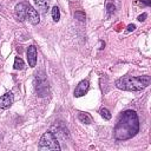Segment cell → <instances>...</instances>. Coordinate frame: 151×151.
<instances>
[{
    "mask_svg": "<svg viewBox=\"0 0 151 151\" xmlns=\"http://www.w3.org/2000/svg\"><path fill=\"white\" fill-rule=\"evenodd\" d=\"M78 118H79V120H80L81 123H84V124H91V123H92V117H91L88 113H86V112H80V113L78 114Z\"/></svg>",
    "mask_w": 151,
    "mask_h": 151,
    "instance_id": "obj_10",
    "label": "cell"
},
{
    "mask_svg": "<svg viewBox=\"0 0 151 151\" xmlns=\"http://www.w3.org/2000/svg\"><path fill=\"white\" fill-rule=\"evenodd\" d=\"M139 132V118L136 111H124L118 123L113 129V136L116 140H129Z\"/></svg>",
    "mask_w": 151,
    "mask_h": 151,
    "instance_id": "obj_1",
    "label": "cell"
},
{
    "mask_svg": "<svg viewBox=\"0 0 151 151\" xmlns=\"http://www.w3.org/2000/svg\"><path fill=\"white\" fill-rule=\"evenodd\" d=\"M150 76H124L114 81L116 87L124 91H140L150 85Z\"/></svg>",
    "mask_w": 151,
    "mask_h": 151,
    "instance_id": "obj_2",
    "label": "cell"
},
{
    "mask_svg": "<svg viewBox=\"0 0 151 151\" xmlns=\"http://www.w3.org/2000/svg\"><path fill=\"white\" fill-rule=\"evenodd\" d=\"M39 149L40 150H54V151H59L61 147L59 145L58 139L55 138V136L53 134V132L47 131L45 132L39 140Z\"/></svg>",
    "mask_w": 151,
    "mask_h": 151,
    "instance_id": "obj_4",
    "label": "cell"
},
{
    "mask_svg": "<svg viewBox=\"0 0 151 151\" xmlns=\"http://www.w3.org/2000/svg\"><path fill=\"white\" fill-rule=\"evenodd\" d=\"M13 66H14L15 70H22V68H25V63H24V60L20 57H15Z\"/></svg>",
    "mask_w": 151,
    "mask_h": 151,
    "instance_id": "obj_11",
    "label": "cell"
},
{
    "mask_svg": "<svg viewBox=\"0 0 151 151\" xmlns=\"http://www.w3.org/2000/svg\"><path fill=\"white\" fill-rule=\"evenodd\" d=\"M106 8H107V13H109V14H112V13L114 12V9H116L114 5H112V4H110V2L106 5Z\"/></svg>",
    "mask_w": 151,
    "mask_h": 151,
    "instance_id": "obj_15",
    "label": "cell"
},
{
    "mask_svg": "<svg viewBox=\"0 0 151 151\" xmlns=\"http://www.w3.org/2000/svg\"><path fill=\"white\" fill-rule=\"evenodd\" d=\"M34 86L39 97H45L48 93V83L44 73H37L34 78Z\"/></svg>",
    "mask_w": 151,
    "mask_h": 151,
    "instance_id": "obj_5",
    "label": "cell"
},
{
    "mask_svg": "<svg viewBox=\"0 0 151 151\" xmlns=\"http://www.w3.org/2000/svg\"><path fill=\"white\" fill-rule=\"evenodd\" d=\"M34 5L41 13H46L48 9V0H34Z\"/></svg>",
    "mask_w": 151,
    "mask_h": 151,
    "instance_id": "obj_9",
    "label": "cell"
},
{
    "mask_svg": "<svg viewBox=\"0 0 151 151\" xmlns=\"http://www.w3.org/2000/svg\"><path fill=\"white\" fill-rule=\"evenodd\" d=\"M99 113H100V116H101L104 119H106V120H110V119H111V113H110V111H109L107 109L101 107L100 111H99Z\"/></svg>",
    "mask_w": 151,
    "mask_h": 151,
    "instance_id": "obj_13",
    "label": "cell"
},
{
    "mask_svg": "<svg viewBox=\"0 0 151 151\" xmlns=\"http://www.w3.org/2000/svg\"><path fill=\"white\" fill-rule=\"evenodd\" d=\"M146 17H147V14H146V13H143V14H140V15L138 17V20H139V21H144Z\"/></svg>",
    "mask_w": 151,
    "mask_h": 151,
    "instance_id": "obj_16",
    "label": "cell"
},
{
    "mask_svg": "<svg viewBox=\"0 0 151 151\" xmlns=\"http://www.w3.org/2000/svg\"><path fill=\"white\" fill-rule=\"evenodd\" d=\"M142 4H144L146 6H151V0H142Z\"/></svg>",
    "mask_w": 151,
    "mask_h": 151,
    "instance_id": "obj_18",
    "label": "cell"
},
{
    "mask_svg": "<svg viewBox=\"0 0 151 151\" xmlns=\"http://www.w3.org/2000/svg\"><path fill=\"white\" fill-rule=\"evenodd\" d=\"M134 29H136V25L131 24V25H129V26H127V31H129V32H131V31H134Z\"/></svg>",
    "mask_w": 151,
    "mask_h": 151,
    "instance_id": "obj_17",
    "label": "cell"
},
{
    "mask_svg": "<svg viewBox=\"0 0 151 151\" xmlns=\"http://www.w3.org/2000/svg\"><path fill=\"white\" fill-rule=\"evenodd\" d=\"M51 13H52L53 20H54V21H59V19H60V11H59V8H58L57 6H54V7L52 8Z\"/></svg>",
    "mask_w": 151,
    "mask_h": 151,
    "instance_id": "obj_12",
    "label": "cell"
},
{
    "mask_svg": "<svg viewBox=\"0 0 151 151\" xmlns=\"http://www.w3.org/2000/svg\"><path fill=\"white\" fill-rule=\"evenodd\" d=\"M74 17H76L78 20H80V21H84V20H85V13H84V12H81V11L76 12Z\"/></svg>",
    "mask_w": 151,
    "mask_h": 151,
    "instance_id": "obj_14",
    "label": "cell"
},
{
    "mask_svg": "<svg viewBox=\"0 0 151 151\" xmlns=\"http://www.w3.org/2000/svg\"><path fill=\"white\" fill-rule=\"evenodd\" d=\"M37 58H38L37 47L34 45L28 46V48H27V61H28V65L31 67H34L37 65Z\"/></svg>",
    "mask_w": 151,
    "mask_h": 151,
    "instance_id": "obj_6",
    "label": "cell"
},
{
    "mask_svg": "<svg viewBox=\"0 0 151 151\" xmlns=\"http://www.w3.org/2000/svg\"><path fill=\"white\" fill-rule=\"evenodd\" d=\"M14 103V96L12 92H6L0 97V109H8Z\"/></svg>",
    "mask_w": 151,
    "mask_h": 151,
    "instance_id": "obj_7",
    "label": "cell"
},
{
    "mask_svg": "<svg viewBox=\"0 0 151 151\" xmlns=\"http://www.w3.org/2000/svg\"><path fill=\"white\" fill-rule=\"evenodd\" d=\"M14 15L19 21L27 20L32 25H38L40 21L38 12L28 4L26 2H20L15 6L14 8Z\"/></svg>",
    "mask_w": 151,
    "mask_h": 151,
    "instance_id": "obj_3",
    "label": "cell"
},
{
    "mask_svg": "<svg viewBox=\"0 0 151 151\" xmlns=\"http://www.w3.org/2000/svg\"><path fill=\"white\" fill-rule=\"evenodd\" d=\"M88 87H90L88 80H81L77 85V87L74 90V97H81V96H84L88 91Z\"/></svg>",
    "mask_w": 151,
    "mask_h": 151,
    "instance_id": "obj_8",
    "label": "cell"
}]
</instances>
